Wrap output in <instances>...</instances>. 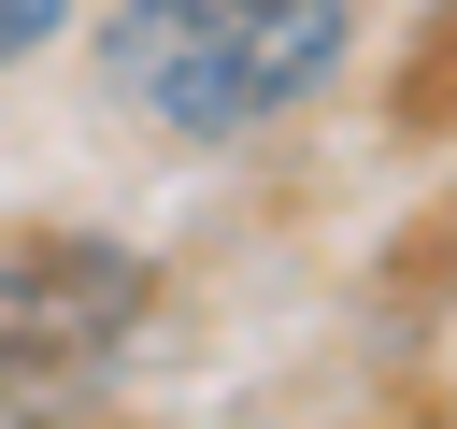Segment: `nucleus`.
<instances>
[{"instance_id":"obj_1","label":"nucleus","mask_w":457,"mask_h":429,"mask_svg":"<svg viewBox=\"0 0 457 429\" xmlns=\"http://www.w3.org/2000/svg\"><path fill=\"white\" fill-rule=\"evenodd\" d=\"M357 43V0H100V86L157 143H243L300 114Z\"/></svg>"},{"instance_id":"obj_2","label":"nucleus","mask_w":457,"mask_h":429,"mask_svg":"<svg viewBox=\"0 0 457 429\" xmlns=\"http://www.w3.org/2000/svg\"><path fill=\"white\" fill-rule=\"evenodd\" d=\"M143 315H157L143 243H114V229H29V243L0 257V429L71 415V400L129 358Z\"/></svg>"},{"instance_id":"obj_3","label":"nucleus","mask_w":457,"mask_h":429,"mask_svg":"<svg viewBox=\"0 0 457 429\" xmlns=\"http://www.w3.org/2000/svg\"><path fill=\"white\" fill-rule=\"evenodd\" d=\"M57 14H71V0H0V57H29V43H57Z\"/></svg>"}]
</instances>
